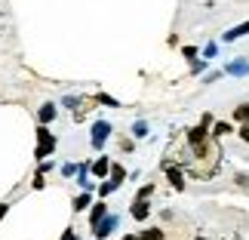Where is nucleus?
<instances>
[{
  "mask_svg": "<svg viewBox=\"0 0 249 240\" xmlns=\"http://www.w3.org/2000/svg\"><path fill=\"white\" fill-rule=\"evenodd\" d=\"M206 68H209V62L206 59H197L194 65H191V74H200V71H206Z\"/></svg>",
  "mask_w": 249,
  "mask_h": 240,
  "instance_id": "24",
  "label": "nucleus"
},
{
  "mask_svg": "<svg viewBox=\"0 0 249 240\" xmlns=\"http://www.w3.org/2000/svg\"><path fill=\"white\" fill-rule=\"evenodd\" d=\"M111 157L108 154H99V157H95L92 160V179L95 182H105V179H108V172H111Z\"/></svg>",
  "mask_w": 249,
  "mask_h": 240,
  "instance_id": "9",
  "label": "nucleus"
},
{
  "mask_svg": "<svg viewBox=\"0 0 249 240\" xmlns=\"http://www.w3.org/2000/svg\"><path fill=\"white\" fill-rule=\"evenodd\" d=\"M213 123H215V117H213V114H203V117H200V127H206V129H213Z\"/></svg>",
  "mask_w": 249,
  "mask_h": 240,
  "instance_id": "29",
  "label": "nucleus"
},
{
  "mask_svg": "<svg viewBox=\"0 0 249 240\" xmlns=\"http://www.w3.org/2000/svg\"><path fill=\"white\" fill-rule=\"evenodd\" d=\"M160 169L166 172V182H169L172 188H176V191H185V169H181L178 163L163 160V163H160Z\"/></svg>",
  "mask_w": 249,
  "mask_h": 240,
  "instance_id": "5",
  "label": "nucleus"
},
{
  "mask_svg": "<svg viewBox=\"0 0 249 240\" xmlns=\"http://www.w3.org/2000/svg\"><path fill=\"white\" fill-rule=\"evenodd\" d=\"M74 182H77V188L86 191V194L99 191V182H92V160H80L77 163V176H74Z\"/></svg>",
  "mask_w": 249,
  "mask_h": 240,
  "instance_id": "4",
  "label": "nucleus"
},
{
  "mask_svg": "<svg viewBox=\"0 0 249 240\" xmlns=\"http://www.w3.org/2000/svg\"><path fill=\"white\" fill-rule=\"evenodd\" d=\"M129 216L136 219V222H145L151 216V200H132L129 203Z\"/></svg>",
  "mask_w": 249,
  "mask_h": 240,
  "instance_id": "11",
  "label": "nucleus"
},
{
  "mask_svg": "<svg viewBox=\"0 0 249 240\" xmlns=\"http://www.w3.org/2000/svg\"><path fill=\"white\" fill-rule=\"evenodd\" d=\"M59 105L55 102H43L40 108H37V127H50V123H55L59 120Z\"/></svg>",
  "mask_w": 249,
  "mask_h": 240,
  "instance_id": "7",
  "label": "nucleus"
},
{
  "mask_svg": "<svg viewBox=\"0 0 249 240\" xmlns=\"http://www.w3.org/2000/svg\"><path fill=\"white\" fill-rule=\"evenodd\" d=\"M92 203H95V200H92V194H86V191H80V194L71 200V213H74V216H80V213H89V206H92Z\"/></svg>",
  "mask_w": 249,
  "mask_h": 240,
  "instance_id": "12",
  "label": "nucleus"
},
{
  "mask_svg": "<svg viewBox=\"0 0 249 240\" xmlns=\"http://www.w3.org/2000/svg\"><path fill=\"white\" fill-rule=\"evenodd\" d=\"M126 179H129L126 166L114 160V163H111V172H108V179H105V182H99V191H95V194H99V200H108V197L114 194V191H120Z\"/></svg>",
  "mask_w": 249,
  "mask_h": 240,
  "instance_id": "1",
  "label": "nucleus"
},
{
  "mask_svg": "<svg viewBox=\"0 0 249 240\" xmlns=\"http://www.w3.org/2000/svg\"><path fill=\"white\" fill-rule=\"evenodd\" d=\"M74 176H77V163H62V179H71L74 182Z\"/></svg>",
  "mask_w": 249,
  "mask_h": 240,
  "instance_id": "21",
  "label": "nucleus"
},
{
  "mask_svg": "<svg viewBox=\"0 0 249 240\" xmlns=\"http://www.w3.org/2000/svg\"><path fill=\"white\" fill-rule=\"evenodd\" d=\"M55 169V160H43L40 163V169H37V172H40V176H46V172H53Z\"/></svg>",
  "mask_w": 249,
  "mask_h": 240,
  "instance_id": "28",
  "label": "nucleus"
},
{
  "mask_svg": "<svg viewBox=\"0 0 249 240\" xmlns=\"http://www.w3.org/2000/svg\"><path fill=\"white\" fill-rule=\"evenodd\" d=\"M83 95H62V102H59V108H68V111H80L83 108Z\"/></svg>",
  "mask_w": 249,
  "mask_h": 240,
  "instance_id": "15",
  "label": "nucleus"
},
{
  "mask_svg": "<svg viewBox=\"0 0 249 240\" xmlns=\"http://www.w3.org/2000/svg\"><path fill=\"white\" fill-rule=\"evenodd\" d=\"M31 188H34V191H43V188H46V176H40V172H37L34 182H31Z\"/></svg>",
  "mask_w": 249,
  "mask_h": 240,
  "instance_id": "25",
  "label": "nucleus"
},
{
  "mask_svg": "<svg viewBox=\"0 0 249 240\" xmlns=\"http://www.w3.org/2000/svg\"><path fill=\"white\" fill-rule=\"evenodd\" d=\"M92 102H99V105H108V108H123V105L114 99V95H108V92H95L92 95Z\"/></svg>",
  "mask_w": 249,
  "mask_h": 240,
  "instance_id": "17",
  "label": "nucleus"
},
{
  "mask_svg": "<svg viewBox=\"0 0 249 240\" xmlns=\"http://www.w3.org/2000/svg\"><path fill=\"white\" fill-rule=\"evenodd\" d=\"M59 240H80V234H77V228H71V225H68V228L62 231V237H59Z\"/></svg>",
  "mask_w": 249,
  "mask_h": 240,
  "instance_id": "23",
  "label": "nucleus"
},
{
  "mask_svg": "<svg viewBox=\"0 0 249 240\" xmlns=\"http://www.w3.org/2000/svg\"><path fill=\"white\" fill-rule=\"evenodd\" d=\"M111 209H108V200H95V203L89 206V213H86V222H89V231H95V228L102 225V219L108 216Z\"/></svg>",
  "mask_w": 249,
  "mask_h": 240,
  "instance_id": "8",
  "label": "nucleus"
},
{
  "mask_svg": "<svg viewBox=\"0 0 249 240\" xmlns=\"http://www.w3.org/2000/svg\"><path fill=\"white\" fill-rule=\"evenodd\" d=\"M120 240H139V234H123Z\"/></svg>",
  "mask_w": 249,
  "mask_h": 240,
  "instance_id": "33",
  "label": "nucleus"
},
{
  "mask_svg": "<svg viewBox=\"0 0 249 240\" xmlns=\"http://www.w3.org/2000/svg\"><path fill=\"white\" fill-rule=\"evenodd\" d=\"M197 240H206V237H197Z\"/></svg>",
  "mask_w": 249,
  "mask_h": 240,
  "instance_id": "34",
  "label": "nucleus"
},
{
  "mask_svg": "<svg viewBox=\"0 0 249 240\" xmlns=\"http://www.w3.org/2000/svg\"><path fill=\"white\" fill-rule=\"evenodd\" d=\"M163 228H145V231H139V240H163Z\"/></svg>",
  "mask_w": 249,
  "mask_h": 240,
  "instance_id": "18",
  "label": "nucleus"
},
{
  "mask_svg": "<svg viewBox=\"0 0 249 240\" xmlns=\"http://www.w3.org/2000/svg\"><path fill=\"white\" fill-rule=\"evenodd\" d=\"M228 74H249V62H243V59H237V62H231L225 68Z\"/></svg>",
  "mask_w": 249,
  "mask_h": 240,
  "instance_id": "19",
  "label": "nucleus"
},
{
  "mask_svg": "<svg viewBox=\"0 0 249 240\" xmlns=\"http://www.w3.org/2000/svg\"><path fill=\"white\" fill-rule=\"evenodd\" d=\"M6 213H9V200H0V222L6 219Z\"/></svg>",
  "mask_w": 249,
  "mask_h": 240,
  "instance_id": "30",
  "label": "nucleus"
},
{
  "mask_svg": "<svg viewBox=\"0 0 249 240\" xmlns=\"http://www.w3.org/2000/svg\"><path fill=\"white\" fill-rule=\"evenodd\" d=\"M237 136H240V139L246 142V145H249V123H246V127H240V129H237Z\"/></svg>",
  "mask_w": 249,
  "mask_h": 240,
  "instance_id": "31",
  "label": "nucleus"
},
{
  "mask_svg": "<svg viewBox=\"0 0 249 240\" xmlns=\"http://www.w3.org/2000/svg\"><path fill=\"white\" fill-rule=\"evenodd\" d=\"M151 194H154V185H142V188H139V194L132 197V200H151Z\"/></svg>",
  "mask_w": 249,
  "mask_h": 240,
  "instance_id": "22",
  "label": "nucleus"
},
{
  "mask_svg": "<svg viewBox=\"0 0 249 240\" xmlns=\"http://www.w3.org/2000/svg\"><path fill=\"white\" fill-rule=\"evenodd\" d=\"M206 142H209V129L206 127H200V123H197V127L188 129V145L191 148H200V145H206Z\"/></svg>",
  "mask_w": 249,
  "mask_h": 240,
  "instance_id": "10",
  "label": "nucleus"
},
{
  "mask_svg": "<svg viewBox=\"0 0 249 240\" xmlns=\"http://www.w3.org/2000/svg\"><path fill=\"white\" fill-rule=\"evenodd\" d=\"M231 117H234L237 123H240V127H246V123H249V102H243V105H237V108L231 111Z\"/></svg>",
  "mask_w": 249,
  "mask_h": 240,
  "instance_id": "16",
  "label": "nucleus"
},
{
  "mask_svg": "<svg viewBox=\"0 0 249 240\" xmlns=\"http://www.w3.org/2000/svg\"><path fill=\"white\" fill-rule=\"evenodd\" d=\"M231 132H234V127L228 120H215L213 129H209V136H213V139H225V136H231Z\"/></svg>",
  "mask_w": 249,
  "mask_h": 240,
  "instance_id": "14",
  "label": "nucleus"
},
{
  "mask_svg": "<svg viewBox=\"0 0 249 240\" xmlns=\"http://www.w3.org/2000/svg\"><path fill=\"white\" fill-rule=\"evenodd\" d=\"M215 53H218V46L215 43H206V50H203V59L209 62V59H215Z\"/></svg>",
  "mask_w": 249,
  "mask_h": 240,
  "instance_id": "27",
  "label": "nucleus"
},
{
  "mask_svg": "<svg viewBox=\"0 0 249 240\" xmlns=\"http://www.w3.org/2000/svg\"><path fill=\"white\" fill-rule=\"evenodd\" d=\"M129 132H132V139H145V136H148V123H145V120H136Z\"/></svg>",
  "mask_w": 249,
  "mask_h": 240,
  "instance_id": "20",
  "label": "nucleus"
},
{
  "mask_svg": "<svg viewBox=\"0 0 249 240\" xmlns=\"http://www.w3.org/2000/svg\"><path fill=\"white\" fill-rule=\"evenodd\" d=\"M111 132H114V127H111L108 120H95V123H92V129H89V145H92L95 154H102V151H105V145H108V139H111Z\"/></svg>",
  "mask_w": 249,
  "mask_h": 240,
  "instance_id": "3",
  "label": "nucleus"
},
{
  "mask_svg": "<svg viewBox=\"0 0 249 240\" xmlns=\"http://www.w3.org/2000/svg\"><path fill=\"white\" fill-rule=\"evenodd\" d=\"M34 139H37V148H34V160L37 163H43L46 157H53V151L59 148V136H55L50 127H37Z\"/></svg>",
  "mask_w": 249,
  "mask_h": 240,
  "instance_id": "2",
  "label": "nucleus"
},
{
  "mask_svg": "<svg viewBox=\"0 0 249 240\" xmlns=\"http://www.w3.org/2000/svg\"><path fill=\"white\" fill-rule=\"evenodd\" d=\"M120 148H123V151H132L136 145H132V139H123V142H120Z\"/></svg>",
  "mask_w": 249,
  "mask_h": 240,
  "instance_id": "32",
  "label": "nucleus"
},
{
  "mask_svg": "<svg viewBox=\"0 0 249 240\" xmlns=\"http://www.w3.org/2000/svg\"><path fill=\"white\" fill-rule=\"evenodd\" d=\"M181 55H185L188 62H191V59L197 62V46H181Z\"/></svg>",
  "mask_w": 249,
  "mask_h": 240,
  "instance_id": "26",
  "label": "nucleus"
},
{
  "mask_svg": "<svg viewBox=\"0 0 249 240\" xmlns=\"http://www.w3.org/2000/svg\"><path fill=\"white\" fill-rule=\"evenodd\" d=\"M117 228H120V216H117V213H108V216L102 219V225L92 231V237H95V240H108L114 231H117Z\"/></svg>",
  "mask_w": 249,
  "mask_h": 240,
  "instance_id": "6",
  "label": "nucleus"
},
{
  "mask_svg": "<svg viewBox=\"0 0 249 240\" xmlns=\"http://www.w3.org/2000/svg\"><path fill=\"white\" fill-rule=\"evenodd\" d=\"M243 34H249V22H243V25H237V28H228V31L222 34V40H225V43H234V40H240Z\"/></svg>",
  "mask_w": 249,
  "mask_h": 240,
  "instance_id": "13",
  "label": "nucleus"
}]
</instances>
